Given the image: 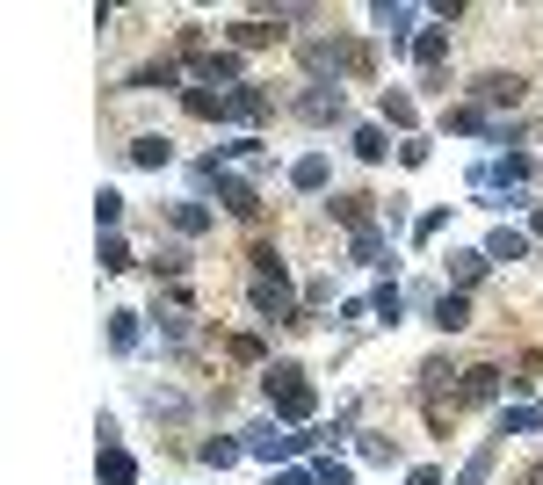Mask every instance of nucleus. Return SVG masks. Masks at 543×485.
<instances>
[{"instance_id": "27", "label": "nucleus", "mask_w": 543, "mask_h": 485, "mask_svg": "<svg viewBox=\"0 0 543 485\" xmlns=\"http://www.w3.org/2000/svg\"><path fill=\"white\" fill-rule=\"evenodd\" d=\"M239 449H247V442H232V435H210V442H203V464H218V471H225V464L239 457Z\"/></svg>"}, {"instance_id": "22", "label": "nucleus", "mask_w": 543, "mask_h": 485, "mask_svg": "<svg viewBox=\"0 0 543 485\" xmlns=\"http://www.w3.org/2000/svg\"><path fill=\"white\" fill-rule=\"evenodd\" d=\"M109 348H116V355L138 348V312H109Z\"/></svg>"}, {"instance_id": "1", "label": "nucleus", "mask_w": 543, "mask_h": 485, "mask_svg": "<svg viewBox=\"0 0 543 485\" xmlns=\"http://www.w3.org/2000/svg\"><path fill=\"white\" fill-rule=\"evenodd\" d=\"M254 312H261L268 326H305V305H297V290H290V276H283L276 247H254Z\"/></svg>"}, {"instance_id": "10", "label": "nucleus", "mask_w": 543, "mask_h": 485, "mask_svg": "<svg viewBox=\"0 0 543 485\" xmlns=\"http://www.w3.org/2000/svg\"><path fill=\"white\" fill-rule=\"evenodd\" d=\"M529 153H507V160H493V167H478L471 181H500V189H529Z\"/></svg>"}, {"instance_id": "7", "label": "nucleus", "mask_w": 543, "mask_h": 485, "mask_svg": "<svg viewBox=\"0 0 543 485\" xmlns=\"http://www.w3.org/2000/svg\"><path fill=\"white\" fill-rule=\"evenodd\" d=\"M442 58H449V29H420L413 37V66L428 73V87H442Z\"/></svg>"}, {"instance_id": "21", "label": "nucleus", "mask_w": 543, "mask_h": 485, "mask_svg": "<svg viewBox=\"0 0 543 485\" xmlns=\"http://www.w3.org/2000/svg\"><path fill=\"white\" fill-rule=\"evenodd\" d=\"M167 160H174L167 138H131V167H167Z\"/></svg>"}, {"instance_id": "30", "label": "nucleus", "mask_w": 543, "mask_h": 485, "mask_svg": "<svg viewBox=\"0 0 543 485\" xmlns=\"http://www.w3.org/2000/svg\"><path fill=\"white\" fill-rule=\"evenodd\" d=\"M355 153H362V160H384L391 145H384V131H377V124H362V131H355Z\"/></svg>"}, {"instance_id": "9", "label": "nucleus", "mask_w": 543, "mask_h": 485, "mask_svg": "<svg viewBox=\"0 0 543 485\" xmlns=\"http://www.w3.org/2000/svg\"><path fill=\"white\" fill-rule=\"evenodd\" d=\"M218 116H225V124H261V116H268V95H261V87H232Z\"/></svg>"}, {"instance_id": "31", "label": "nucleus", "mask_w": 543, "mask_h": 485, "mask_svg": "<svg viewBox=\"0 0 543 485\" xmlns=\"http://www.w3.org/2000/svg\"><path fill=\"white\" fill-rule=\"evenodd\" d=\"M203 225H210L203 203H174V232H203Z\"/></svg>"}, {"instance_id": "32", "label": "nucleus", "mask_w": 543, "mask_h": 485, "mask_svg": "<svg viewBox=\"0 0 543 485\" xmlns=\"http://www.w3.org/2000/svg\"><path fill=\"white\" fill-rule=\"evenodd\" d=\"M384 124H399V131H413V95H384Z\"/></svg>"}, {"instance_id": "16", "label": "nucleus", "mask_w": 543, "mask_h": 485, "mask_svg": "<svg viewBox=\"0 0 543 485\" xmlns=\"http://www.w3.org/2000/svg\"><path fill=\"white\" fill-rule=\"evenodd\" d=\"M290 181H297V189H305V196H319L326 181H334V167H326V153H305V160L290 167Z\"/></svg>"}, {"instance_id": "4", "label": "nucleus", "mask_w": 543, "mask_h": 485, "mask_svg": "<svg viewBox=\"0 0 543 485\" xmlns=\"http://www.w3.org/2000/svg\"><path fill=\"white\" fill-rule=\"evenodd\" d=\"M196 181H203V189H218V203L232 210V218H254V210H261V189H254V181H239V174H225L218 153L196 167Z\"/></svg>"}, {"instance_id": "6", "label": "nucleus", "mask_w": 543, "mask_h": 485, "mask_svg": "<svg viewBox=\"0 0 543 485\" xmlns=\"http://www.w3.org/2000/svg\"><path fill=\"white\" fill-rule=\"evenodd\" d=\"M297 116H305V124H341L348 95H341V87H305V95H297Z\"/></svg>"}, {"instance_id": "5", "label": "nucleus", "mask_w": 543, "mask_h": 485, "mask_svg": "<svg viewBox=\"0 0 543 485\" xmlns=\"http://www.w3.org/2000/svg\"><path fill=\"white\" fill-rule=\"evenodd\" d=\"M305 442H319V435H283L276 420H254V428H247V449H254V457H268V464L297 457V449H305Z\"/></svg>"}, {"instance_id": "3", "label": "nucleus", "mask_w": 543, "mask_h": 485, "mask_svg": "<svg viewBox=\"0 0 543 485\" xmlns=\"http://www.w3.org/2000/svg\"><path fill=\"white\" fill-rule=\"evenodd\" d=\"M362 66H370V51L348 44V37H319V44H305V73H312V87H341V73H362Z\"/></svg>"}, {"instance_id": "14", "label": "nucleus", "mask_w": 543, "mask_h": 485, "mask_svg": "<svg viewBox=\"0 0 543 485\" xmlns=\"http://www.w3.org/2000/svg\"><path fill=\"white\" fill-rule=\"evenodd\" d=\"M486 268H493V261H486V247H464V254H449V283L471 290L478 276H486Z\"/></svg>"}, {"instance_id": "2", "label": "nucleus", "mask_w": 543, "mask_h": 485, "mask_svg": "<svg viewBox=\"0 0 543 485\" xmlns=\"http://www.w3.org/2000/svg\"><path fill=\"white\" fill-rule=\"evenodd\" d=\"M261 391H268V406H276V420H312V377L297 370V362H268L261 370Z\"/></svg>"}, {"instance_id": "28", "label": "nucleus", "mask_w": 543, "mask_h": 485, "mask_svg": "<svg viewBox=\"0 0 543 485\" xmlns=\"http://www.w3.org/2000/svg\"><path fill=\"white\" fill-rule=\"evenodd\" d=\"M486 478H493V442H486V449H478V457L457 471V485H486Z\"/></svg>"}, {"instance_id": "35", "label": "nucleus", "mask_w": 543, "mask_h": 485, "mask_svg": "<svg viewBox=\"0 0 543 485\" xmlns=\"http://www.w3.org/2000/svg\"><path fill=\"white\" fill-rule=\"evenodd\" d=\"M406 485H442V471H435V464H420V471H406Z\"/></svg>"}, {"instance_id": "29", "label": "nucleus", "mask_w": 543, "mask_h": 485, "mask_svg": "<svg viewBox=\"0 0 543 485\" xmlns=\"http://www.w3.org/2000/svg\"><path fill=\"white\" fill-rule=\"evenodd\" d=\"M268 37H276L268 22H232V44H239V51H254V44H268Z\"/></svg>"}, {"instance_id": "12", "label": "nucleus", "mask_w": 543, "mask_h": 485, "mask_svg": "<svg viewBox=\"0 0 543 485\" xmlns=\"http://www.w3.org/2000/svg\"><path fill=\"white\" fill-rule=\"evenodd\" d=\"M500 435H543V399H522L500 413Z\"/></svg>"}, {"instance_id": "33", "label": "nucleus", "mask_w": 543, "mask_h": 485, "mask_svg": "<svg viewBox=\"0 0 543 485\" xmlns=\"http://www.w3.org/2000/svg\"><path fill=\"white\" fill-rule=\"evenodd\" d=\"M312 478H319V485H348V478H355V471H348V464H341V457H319V464H312Z\"/></svg>"}, {"instance_id": "18", "label": "nucleus", "mask_w": 543, "mask_h": 485, "mask_svg": "<svg viewBox=\"0 0 543 485\" xmlns=\"http://www.w3.org/2000/svg\"><path fill=\"white\" fill-rule=\"evenodd\" d=\"M370 22H377V29H391V44H406L413 8H391V0H377V8H370ZM406 51H413V44H406Z\"/></svg>"}, {"instance_id": "24", "label": "nucleus", "mask_w": 543, "mask_h": 485, "mask_svg": "<svg viewBox=\"0 0 543 485\" xmlns=\"http://www.w3.org/2000/svg\"><path fill=\"white\" fill-rule=\"evenodd\" d=\"M124 268H131V247L116 232H102V276H124Z\"/></svg>"}, {"instance_id": "13", "label": "nucleus", "mask_w": 543, "mask_h": 485, "mask_svg": "<svg viewBox=\"0 0 543 485\" xmlns=\"http://www.w3.org/2000/svg\"><path fill=\"white\" fill-rule=\"evenodd\" d=\"M471 95H478V102H493V109H500V102L515 109V102H522V80H515V73H486V80L471 87Z\"/></svg>"}, {"instance_id": "17", "label": "nucleus", "mask_w": 543, "mask_h": 485, "mask_svg": "<svg viewBox=\"0 0 543 485\" xmlns=\"http://www.w3.org/2000/svg\"><path fill=\"white\" fill-rule=\"evenodd\" d=\"M522 254H529V232H515V225H500L486 239V261H522Z\"/></svg>"}, {"instance_id": "8", "label": "nucleus", "mask_w": 543, "mask_h": 485, "mask_svg": "<svg viewBox=\"0 0 543 485\" xmlns=\"http://www.w3.org/2000/svg\"><path fill=\"white\" fill-rule=\"evenodd\" d=\"M493 399H500V370H493V362L464 370V384H457V406H493Z\"/></svg>"}, {"instance_id": "25", "label": "nucleus", "mask_w": 543, "mask_h": 485, "mask_svg": "<svg viewBox=\"0 0 543 485\" xmlns=\"http://www.w3.org/2000/svg\"><path fill=\"white\" fill-rule=\"evenodd\" d=\"M181 109H189V116H218L225 95H210V87H181Z\"/></svg>"}, {"instance_id": "38", "label": "nucleus", "mask_w": 543, "mask_h": 485, "mask_svg": "<svg viewBox=\"0 0 543 485\" xmlns=\"http://www.w3.org/2000/svg\"><path fill=\"white\" fill-rule=\"evenodd\" d=\"M529 485H543V464H536V471H529Z\"/></svg>"}, {"instance_id": "19", "label": "nucleus", "mask_w": 543, "mask_h": 485, "mask_svg": "<svg viewBox=\"0 0 543 485\" xmlns=\"http://www.w3.org/2000/svg\"><path fill=\"white\" fill-rule=\"evenodd\" d=\"M326 210H334V218H341L348 232H370V196H334Z\"/></svg>"}, {"instance_id": "36", "label": "nucleus", "mask_w": 543, "mask_h": 485, "mask_svg": "<svg viewBox=\"0 0 543 485\" xmlns=\"http://www.w3.org/2000/svg\"><path fill=\"white\" fill-rule=\"evenodd\" d=\"M268 485H319V478H312V471H276Z\"/></svg>"}, {"instance_id": "15", "label": "nucleus", "mask_w": 543, "mask_h": 485, "mask_svg": "<svg viewBox=\"0 0 543 485\" xmlns=\"http://www.w3.org/2000/svg\"><path fill=\"white\" fill-rule=\"evenodd\" d=\"M384 247H391V232H384V225H370V232H355V239H348V261L377 268V261H384Z\"/></svg>"}, {"instance_id": "20", "label": "nucleus", "mask_w": 543, "mask_h": 485, "mask_svg": "<svg viewBox=\"0 0 543 485\" xmlns=\"http://www.w3.org/2000/svg\"><path fill=\"white\" fill-rule=\"evenodd\" d=\"M102 485H138V464H131V449H102Z\"/></svg>"}, {"instance_id": "23", "label": "nucleus", "mask_w": 543, "mask_h": 485, "mask_svg": "<svg viewBox=\"0 0 543 485\" xmlns=\"http://www.w3.org/2000/svg\"><path fill=\"white\" fill-rule=\"evenodd\" d=\"M370 312H377L384 326H399V312H406V290H399V283H384V290L370 297Z\"/></svg>"}, {"instance_id": "34", "label": "nucleus", "mask_w": 543, "mask_h": 485, "mask_svg": "<svg viewBox=\"0 0 543 485\" xmlns=\"http://www.w3.org/2000/svg\"><path fill=\"white\" fill-rule=\"evenodd\" d=\"M232 362H261V341H254V333H232Z\"/></svg>"}, {"instance_id": "26", "label": "nucleus", "mask_w": 543, "mask_h": 485, "mask_svg": "<svg viewBox=\"0 0 543 485\" xmlns=\"http://www.w3.org/2000/svg\"><path fill=\"white\" fill-rule=\"evenodd\" d=\"M95 225H102V232L124 225V196H116V189H102V196H95Z\"/></svg>"}, {"instance_id": "37", "label": "nucleus", "mask_w": 543, "mask_h": 485, "mask_svg": "<svg viewBox=\"0 0 543 485\" xmlns=\"http://www.w3.org/2000/svg\"><path fill=\"white\" fill-rule=\"evenodd\" d=\"M529 239H543V203H536V210H529Z\"/></svg>"}, {"instance_id": "11", "label": "nucleus", "mask_w": 543, "mask_h": 485, "mask_svg": "<svg viewBox=\"0 0 543 485\" xmlns=\"http://www.w3.org/2000/svg\"><path fill=\"white\" fill-rule=\"evenodd\" d=\"M428 319H435L442 333H464V326H471V297H464V290H442L435 305H428Z\"/></svg>"}]
</instances>
